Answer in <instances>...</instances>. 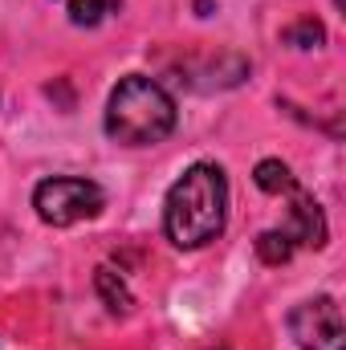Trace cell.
Wrapping results in <instances>:
<instances>
[{"mask_svg":"<svg viewBox=\"0 0 346 350\" xmlns=\"http://www.w3.org/2000/svg\"><path fill=\"white\" fill-rule=\"evenodd\" d=\"M228 179L216 163H191L163 200V228L175 249H204L224 232Z\"/></svg>","mask_w":346,"mask_h":350,"instance_id":"6da1fadb","label":"cell"},{"mask_svg":"<svg viewBox=\"0 0 346 350\" xmlns=\"http://www.w3.org/2000/svg\"><path fill=\"white\" fill-rule=\"evenodd\" d=\"M289 334L302 350H346L343 310L334 297H310L289 314Z\"/></svg>","mask_w":346,"mask_h":350,"instance_id":"277c9868","label":"cell"},{"mask_svg":"<svg viewBox=\"0 0 346 350\" xmlns=\"http://www.w3.org/2000/svg\"><path fill=\"white\" fill-rule=\"evenodd\" d=\"M175 98L159 82L131 74L110 90L106 102V135L122 147H155L175 131Z\"/></svg>","mask_w":346,"mask_h":350,"instance_id":"7a4b0ae2","label":"cell"},{"mask_svg":"<svg viewBox=\"0 0 346 350\" xmlns=\"http://www.w3.org/2000/svg\"><path fill=\"white\" fill-rule=\"evenodd\" d=\"M94 289H98V297L106 301V310H110V314H131L135 297H131L127 281H122V277H118L110 265H102V269L94 273Z\"/></svg>","mask_w":346,"mask_h":350,"instance_id":"8992f818","label":"cell"},{"mask_svg":"<svg viewBox=\"0 0 346 350\" xmlns=\"http://www.w3.org/2000/svg\"><path fill=\"white\" fill-rule=\"evenodd\" d=\"M281 37H285V45H293V49H318V45H326V29H322V21H314V16L293 21Z\"/></svg>","mask_w":346,"mask_h":350,"instance_id":"9c48e42d","label":"cell"},{"mask_svg":"<svg viewBox=\"0 0 346 350\" xmlns=\"http://www.w3.org/2000/svg\"><path fill=\"white\" fill-rule=\"evenodd\" d=\"M102 204H106L102 187L94 179H78V175H53V179L37 183V191H33L37 216L45 224H53V228H70L78 220L98 216Z\"/></svg>","mask_w":346,"mask_h":350,"instance_id":"3957f363","label":"cell"},{"mask_svg":"<svg viewBox=\"0 0 346 350\" xmlns=\"http://www.w3.org/2000/svg\"><path fill=\"white\" fill-rule=\"evenodd\" d=\"M122 0H70V21L74 25H82V29H90V25H98L106 12H114Z\"/></svg>","mask_w":346,"mask_h":350,"instance_id":"30bf717a","label":"cell"},{"mask_svg":"<svg viewBox=\"0 0 346 350\" xmlns=\"http://www.w3.org/2000/svg\"><path fill=\"white\" fill-rule=\"evenodd\" d=\"M289 200H293V208H289V224H285L289 241H293V245L322 249V245H326V216H322L318 200H314L310 191H302V187H293Z\"/></svg>","mask_w":346,"mask_h":350,"instance_id":"5b68a950","label":"cell"},{"mask_svg":"<svg viewBox=\"0 0 346 350\" xmlns=\"http://www.w3.org/2000/svg\"><path fill=\"white\" fill-rule=\"evenodd\" d=\"M293 241H289V232L285 228H269V232H261L257 237V257L265 265H285L289 257H293Z\"/></svg>","mask_w":346,"mask_h":350,"instance_id":"ba28073f","label":"cell"},{"mask_svg":"<svg viewBox=\"0 0 346 350\" xmlns=\"http://www.w3.org/2000/svg\"><path fill=\"white\" fill-rule=\"evenodd\" d=\"M253 183H257L261 191H269V196H289V191L297 187L293 172H289L281 159H261L257 172H253Z\"/></svg>","mask_w":346,"mask_h":350,"instance_id":"52a82bcc","label":"cell"}]
</instances>
